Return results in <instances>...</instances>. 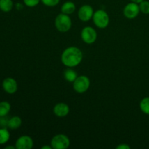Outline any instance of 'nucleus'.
Here are the masks:
<instances>
[{
  "label": "nucleus",
  "mask_w": 149,
  "mask_h": 149,
  "mask_svg": "<svg viewBox=\"0 0 149 149\" xmlns=\"http://www.w3.org/2000/svg\"><path fill=\"white\" fill-rule=\"evenodd\" d=\"M93 21L95 26L98 29H106L109 24L110 18L108 13L103 10H97L94 13Z\"/></svg>",
  "instance_id": "7ed1b4c3"
},
{
  "label": "nucleus",
  "mask_w": 149,
  "mask_h": 149,
  "mask_svg": "<svg viewBox=\"0 0 149 149\" xmlns=\"http://www.w3.org/2000/svg\"><path fill=\"white\" fill-rule=\"evenodd\" d=\"M70 108L65 103H58L54 106L53 113L56 116L60 118L65 117L69 113Z\"/></svg>",
  "instance_id": "9b49d317"
},
{
  "label": "nucleus",
  "mask_w": 149,
  "mask_h": 149,
  "mask_svg": "<svg viewBox=\"0 0 149 149\" xmlns=\"http://www.w3.org/2000/svg\"><path fill=\"white\" fill-rule=\"evenodd\" d=\"M72 26V21L68 15L60 13L55 19V27L61 33L68 32Z\"/></svg>",
  "instance_id": "f03ea898"
},
{
  "label": "nucleus",
  "mask_w": 149,
  "mask_h": 149,
  "mask_svg": "<svg viewBox=\"0 0 149 149\" xmlns=\"http://www.w3.org/2000/svg\"><path fill=\"white\" fill-rule=\"evenodd\" d=\"M140 13H141V11H140L139 4L138 3L133 2V1L128 3L124 7V15L128 19L135 18V17H138Z\"/></svg>",
  "instance_id": "0eeeda50"
},
{
  "label": "nucleus",
  "mask_w": 149,
  "mask_h": 149,
  "mask_svg": "<svg viewBox=\"0 0 149 149\" xmlns=\"http://www.w3.org/2000/svg\"><path fill=\"white\" fill-rule=\"evenodd\" d=\"M10 118L8 116H0V127L1 128H8V122Z\"/></svg>",
  "instance_id": "4be33fe9"
},
{
  "label": "nucleus",
  "mask_w": 149,
  "mask_h": 149,
  "mask_svg": "<svg viewBox=\"0 0 149 149\" xmlns=\"http://www.w3.org/2000/svg\"><path fill=\"white\" fill-rule=\"evenodd\" d=\"M15 7H16V9H17V10H23V5L21 4V3L17 2V3H16Z\"/></svg>",
  "instance_id": "b1692460"
},
{
  "label": "nucleus",
  "mask_w": 149,
  "mask_h": 149,
  "mask_svg": "<svg viewBox=\"0 0 149 149\" xmlns=\"http://www.w3.org/2000/svg\"><path fill=\"white\" fill-rule=\"evenodd\" d=\"M83 59V53L77 47L71 46L67 47L61 54L62 63L68 68H74L81 63Z\"/></svg>",
  "instance_id": "f257e3e1"
},
{
  "label": "nucleus",
  "mask_w": 149,
  "mask_h": 149,
  "mask_svg": "<svg viewBox=\"0 0 149 149\" xmlns=\"http://www.w3.org/2000/svg\"><path fill=\"white\" fill-rule=\"evenodd\" d=\"M22 125L21 118L17 116H14L10 118L8 122V126L7 127L10 130H17Z\"/></svg>",
  "instance_id": "4468645a"
},
{
  "label": "nucleus",
  "mask_w": 149,
  "mask_h": 149,
  "mask_svg": "<svg viewBox=\"0 0 149 149\" xmlns=\"http://www.w3.org/2000/svg\"><path fill=\"white\" fill-rule=\"evenodd\" d=\"M33 146V141L29 135H22L19 137L15 142L17 149H31Z\"/></svg>",
  "instance_id": "1a4fd4ad"
},
{
  "label": "nucleus",
  "mask_w": 149,
  "mask_h": 149,
  "mask_svg": "<svg viewBox=\"0 0 149 149\" xmlns=\"http://www.w3.org/2000/svg\"><path fill=\"white\" fill-rule=\"evenodd\" d=\"M63 77L66 81L73 83L78 77V74H77V72L75 70L71 68H68L64 71Z\"/></svg>",
  "instance_id": "ddd939ff"
},
{
  "label": "nucleus",
  "mask_w": 149,
  "mask_h": 149,
  "mask_svg": "<svg viewBox=\"0 0 149 149\" xmlns=\"http://www.w3.org/2000/svg\"><path fill=\"white\" fill-rule=\"evenodd\" d=\"M4 148L5 149H15V148H16V147H15V146H6Z\"/></svg>",
  "instance_id": "a878e982"
},
{
  "label": "nucleus",
  "mask_w": 149,
  "mask_h": 149,
  "mask_svg": "<svg viewBox=\"0 0 149 149\" xmlns=\"http://www.w3.org/2000/svg\"><path fill=\"white\" fill-rule=\"evenodd\" d=\"M10 138V132L7 128L0 127V145H4L7 143Z\"/></svg>",
  "instance_id": "dca6fc26"
},
{
  "label": "nucleus",
  "mask_w": 149,
  "mask_h": 149,
  "mask_svg": "<svg viewBox=\"0 0 149 149\" xmlns=\"http://www.w3.org/2000/svg\"><path fill=\"white\" fill-rule=\"evenodd\" d=\"M90 80L87 76H78L77 79L73 82V89L74 91L79 94L86 93L90 88Z\"/></svg>",
  "instance_id": "20e7f679"
},
{
  "label": "nucleus",
  "mask_w": 149,
  "mask_h": 149,
  "mask_svg": "<svg viewBox=\"0 0 149 149\" xmlns=\"http://www.w3.org/2000/svg\"><path fill=\"white\" fill-rule=\"evenodd\" d=\"M11 110V106L7 101L0 102V116H7Z\"/></svg>",
  "instance_id": "f3484780"
},
{
  "label": "nucleus",
  "mask_w": 149,
  "mask_h": 149,
  "mask_svg": "<svg viewBox=\"0 0 149 149\" xmlns=\"http://www.w3.org/2000/svg\"><path fill=\"white\" fill-rule=\"evenodd\" d=\"M138 4H139V8L141 13L145 15L149 14V1L143 0V1H142Z\"/></svg>",
  "instance_id": "6ab92c4d"
},
{
  "label": "nucleus",
  "mask_w": 149,
  "mask_h": 149,
  "mask_svg": "<svg viewBox=\"0 0 149 149\" xmlns=\"http://www.w3.org/2000/svg\"><path fill=\"white\" fill-rule=\"evenodd\" d=\"M131 1H133V2H135V3H138V4H139V3H141V1H143V0H130Z\"/></svg>",
  "instance_id": "bb28decb"
},
{
  "label": "nucleus",
  "mask_w": 149,
  "mask_h": 149,
  "mask_svg": "<svg viewBox=\"0 0 149 149\" xmlns=\"http://www.w3.org/2000/svg\"><path fill=\"white\" fill-rule=\"evenodd\" d=\"M41 0H23V4L28 7H34L39 4Z\"/></svg>",
  "instance_id": "412c9836"
},
{
  "label": "nucleus",
  "mask_w": 149,
  "mask_h": 149,
  "mask_svg": "<svg viewBox=\"0 0 149 149\" xmlns=\"http://www.w3.org/2000/svg\"><path fill=\"white\" fill-rule=\"evenodd\" d=\"M94 10L93 7L89 4H84L78 10V17L81 21L87 22L93 19L94 15Z\"/></svg>",
  "instance_id": "6e6552de"
},
{
  "label": "nucleus",
  "mask_w": 149,
  "mask_h": 149,
  "mask_svg": "<svg viewBox=\"0 0 149 149\" xmlns=\"http://www.w3.org/2000/svg\"><path fill=\"white\" fill-rule=\"evenodd\" d=\"M2 88L8 94H14L17 90V83L12 77L5 78L2 81Z\"/></svg>",
  "instance_id": "9d476101"
},
{
  "label": "nucleus",
  "mask_w": 149,
  "mask_h": 149,
  "mask_svg": "<svg viewBox=\"0 0 149 149\" xmlns=\"http://www.w3.org/2000/svg\"><path fill=\"white\" fill-rule=\"evenodd\" d=\"M116 149H130V146L129 145L126 143H122V144H119V146L116 147Z\"/></svg>",
  "instance_id": "5701e85b"
},
{
  "label": "nucleus",
  "mask_w": 149,
  "mask_h": 149,
  "mask_svg": "<svg viewBox=\"0 0 149 149\" xmlns=\"http://www.w3.org/2000/svg\"><path fill=\"white\" fill-rule=\"evenodd\" d=\"M13 0H0V10L4 13H9L13 8Z\"/></svg>",
  "instance_id": "2eb2a0df"
},
{
  "label": "nucleus",
  "mask_w": 149,
  "mask_h": 149,
  "mask_svg": "<svg viewBox=\"0 0 149 149\" xmlns=\"http://www.w3.org/2000/svg\"><path fill=\"white\" fill-rule=\"evenodd\" d=\"M50 145L53 149H66L70 146L69 138L63 134H58L52 138Z\"/></svg>",
  "instance_id": "39448f33"
},
{
  "label": "nucleus",
  "mask_w": 149,
  "mask_h": 149,
  "mask_svg": "<svg viewBox=\"0 0 149 149\" xmlns=\"http://www.w3.org/2000/svg\"><path fill=\"white\" fill-rule=\"evenodd\" d=\"M61 0H41L42 4L49 7H53L58 5Z\"/></svg>",
  "instance_id": "aec40b11"
},
{
  "label": "nucleus",
  "mask_w": 149,
  "mask_h": 149,
  "mask_svg": "<svg viewBox=\"0 0 149 149\" xmlns=\"http://www.w3.org/2000/svg\"><path fill=\"white\" fill-rule=\"evenodd\" d=\"M97 34L95 29L91 26H86L81 31V39L87 45H92L97 40Z\"/></svg>",
  "instance_id": "423d86ee"
},
{
  "label": "nucleus",
  "mask_w": 149,
  "mask_h": 149,
  "mask_svg": "<svg viewBox=\"0 0 149 149\" xmlns=\"http://www.w3.org/2000/svg\"><path fill=\"white\" fill-rule=\"evenodd\" d=\"M140 109L146 115H149V97H145L140 102Z\"/></svg>",
  "instance_id": "a211bd4d"
},
{
  "label": "nucleus",
  "mask_w": 149,
  "mask_h": 149,
  "mask_svg": "<svg viewBox=\"0 0 149 149\" xmlns=\"http://www.w3.org/2000/svg\"><path fill=\"white\" fill-rule=\"evenodd\" d=\"M76 5L73 1H67L62 4L61 8V11L62 13L66 15H71L75 12Z\"/></svg>",
  "instance_id": "f8f14e48"
},
{
  "label": "nucleus",
  "mask_w": 149,
  "mask_h": 149,
  "mask_svg": "<svg viewBox=\"0 0 149 149\" xmlns=\"http://www.w3.org/2000/svg\"><path fill=\"white\" fill-rule=\"evenodd\" d=\"M52 146H44L42 147V149H52Z\"/></svg>",
  "instance_id": "393cba45"
}]
</instances>
